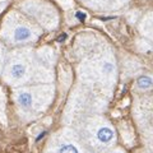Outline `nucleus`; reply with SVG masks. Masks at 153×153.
Returning <instances> with one entry per match:
<instances>
[{"instance_id":"nucleus-1","label":"nucleus","mask_w":153,"mask_h":153,"mask_svg":"<svg viewBox=\"0 0 153 153\" xmlns=\"http://www.w3.org/2000/svg\"><path fill=\"white\" fill-rule=\"evenodd\" d=\"M115 138V133L111 128H107V126H102L100 128L97 133H96V139L100 144H103V146H107L110 144Z\"/></svg>"},{"instance_id":"nucleus-2","label":"nucleus","mask_w":153,"mask_h":153,"mask_svg":"<svg viewBox=\"0 0 153 153\" xmlns=\"http://www.w3.org/2000/svg\"><path fill=\"white\" fill-rule=\"evenodd\" d=\"M50 153H83V151L73 142H61Z\"/></svg>"},{"instance_id":"nucleus-3","label":"nucleus","mask_w":153,"mask_h":153,"mask_svg":"<svg viewBox=\"0 0 153 153\" xmlns=\"http://www.w3.org/2000/svg\"><path fill=\"white\" fill-rule=\"evenodd\" d=\"M18 103H19V106H21L22 108H26V110L32 107V105H33L32 94L28 93V92L19 93V96H18Z\"/></svg>"},{"instance_id":"nucleus-4","label":"nucleus","mask_w":153,"mask_h":153,"mask_svg":"<svg viewBox=\"0 0 153 153\" xmlns=\"http://www.w3.org/2000/svg\"><path fill=\"white\" fill-rule=\"evenodd\" d=\"M26 74V66L22 64H16L12 66L10 69V75L14 79H21L23 78V75Z\"/></svg>"},{"instance_id":"nucleus-5","label":"nucleus","mask_w":153,"mask_h":153,"mask_svg":"<svg viewBox=\"0 0 153 153\" xmlns=\"http://www.w3.org/2000/svg\"><path fill=\"white\" fill-rule=\"evenodd\" d=\"M30 30L26 27H19L16 30V32H14V37H16L17 41H26L28 37H30Z\"/></svg>"},{"instance_id":"nucleus-6","label":"nucleus","mask_w":153,"mask_h":153,"mask_svg":"<svg viewBox=\"0 0 153 153\" xmlns=\"http://www.w3.org/2000/svg\"><path fill=\"white\" fill-rule=\"evenodd\" d=\"M138 85L140 88H149L153 85V80L149 78V76H140L138 79Z\"/></svg>"},{"instance_id":"nucleus-7","label":"nucleus","mask_w":153,"mask_h":153,"mask_svg":"<svg viewBox=\"0 0 153 153\" xmlns=\"http://www.w3.org/2000/svg\"><path fill=\"white\" fill-rule=\"evenodd\" d=\"M75 17L79 19V21H84L85 18H87V16H85V13H83V12H76L75 13Z\"/></svg>"},{"instance_id":"nucleus-8","label":"nucleus","mask_w":153,"mask_h":153,"mask_svg":"<svg viewBox=\"0 0 153 153\" xmlns=\"http://www.w3.org/2000/svg\"><path fill=\"white\" fill-rule=\"evenodd\" d=\"M66 37V35H61V36H59V38H57V41L59 42H61V41H64V38Z\"/></svg>"}]
</instances>
